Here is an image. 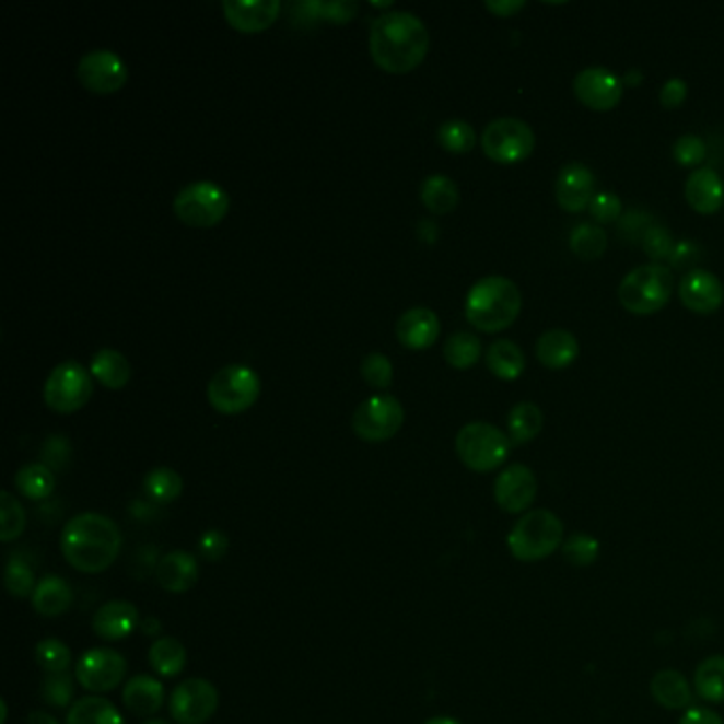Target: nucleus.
<instances>
[{
    "mask_svg": "<svg viewBox=\"0 0 724 724\" xmlns=\"http://www.w3.org/2000/svg\"><path fill=\"white\" fill-rule=\"evenodd\" d=\"M300 9H304V15L308 20L324 17L336 24H345L358 13L360 7L353 0H331V2H304L300 4Z\"/></svg>",
    "mask_w": 724,
    "mask_h": 724,
    "instance_id": "37998d69",
    "label": "nucleus"
},
{
    "mask_svg": "<svg viewBox=\"0 0 724 724\" xmlns=\"http://www.w3.org/2000/svg\"><path fill=\"white\" fill-rule=\"evenodd\" d=\"M692 687L697 694L710 703H723L724 701V654L708 656L699 663L694 672Z\"/></svg>",
    "mask_w": 724,
    "mask_h": 724,
    "instance_id": "473e14b6",
    "label": "nucleus"
},
{
    "mask_svg": "<svg viewBox=\"0 0 724 724\" xmlns=\"http://www.w3.org/2000/svg\"><path fill=\"white\" fill-rule=\"evenodd\" d=\"M143 631H145L147 635L153 631V633H160V622H157V618H147L145 624H143Z\"/></svg>",
    "mask_w": 724,
    "mask_h": 724,
    "instance_id": "bf43d9fd",
    "label": "nucleus"
},
{
    "mask_svg": "<svg viewBox=\"0 0 724 724\" xmlns=\"http://www.w3.org/2000/svg\"><path fill=\"white\" fill-rule=\"evenodd\" d=\"M128 663L119 652L110 649H92L77 661L74 678L90 692H109L126 678Z\"/></svg>",
    "mask_w": 724,
    "mask_h": 724,
    "instance_id": "f8f14e48",
    "label": "nucleus"
},
{
    "mask_svg": "<svg viewBox=\"0 0 724 724\" xmlns=\"http://www.w3.org/2000/svg\"><path fill=\"white\" fill-rule=\"evenodd\" d=\"M421 200L432 213H451L459 205V187L446 175H430L421 183Z\"/></svg>",
    "mask_w": 724,
    "mask_h": 724,
    "instance_id": "72a5a7b5",
    "label": "nucleus"
},
{
    "mask_svg": "<svg viewBox=\"0 0 724 724\" xmlns=\"http://www.w3.org/2000/svg\"><path fill=\"white\" fill-rule=\"evenodd\" d=\"M565 542V529L561 518L546 510L536 507L525 512L510 529L506 544L510 554L523 563H536L561 550Z\"/></svg>",
    "mask_w": 724,
    "mask_h": 724,
    "instance_id": "20e7f679",
    "label": "nucleus"
},
{
    "mask_svg": "<svg viewBox=\"0 0 724 724\" xmlns=\"http://www.w3.org/2000/svg\"><path fill=\"white\" fill-rule=\"evenodd\" d=\"M173 207L183 223L194 227H211L227 215L230 196L215 182H194L182 187Z\"/></svg>",
    "mask_w": 724,
    "mask_h": 724,
    "instance_id": "9d476101",
    "label": "nucleus"
},
{
    "mask_svg": "<svg viewBox=\"0 0 724 724\" xmlns=\"http://www.w3.org/2000/svg\"><path fill=\"white\" fill-rule=\"evenodd\" d=\"M652 699L665 710H687L692 701V690L687 678L678 669H661L651 680Z\"/></svg>",
    "mask_w": 724,
    "mask_h": 724,
    "instance_id": "a878e982",
    "label": "nucleus"
},
{
    "mask_svg": "<svg viewBox=\"0 0 724 724\" xmlns=\"http://www.w3.org/2000/svg\"><path fill=\"white\" fill-rule=\"evenodd\" d=\"M230 548V542H227V536L219 529H211V532H205L198 540V550L200 554L207 559V561H221L225 557Z\"/></svg>",
    "mask_w": 724,
    "mask_h": 724,
    "instance_id": "8fccbe9b",
    "label": "nucleus"
},
{
    "mask_svg": "<svg viewBox=\"0 0 724 724\" xmlns=\"http://www.w3.org/2000/svg\"><path fill=\"white\" fill-rule=\"evenodd\" d=\"M372 4L374 7H392V2H374V0H372Z\"/></svg>",
    "mask_w": 724,
    "mask_h": 724,
    "instance_id": "0e129e2a",
    "label": "nucleus"
},
{
    "mask_svg": "<svg viewBox=\"0 0 724 724\" xmlns=\"http://www.w3.org/2000/svg\"><path fill=\"white\" fill-rule=\"evenodd\" d=\"M399 342L408 349H428L440 336V319L432 308L414 306L399 315L396 324Z\"/></svg>",
    "mask_w": 724,
    "mask_h": 724,
    "instance_id": "412c9836",
    "label": "nucleus"
},
{
    "mask_svg": "<svg viewBox=\"0 0 724 724\" xmlns=\"http://www.w3.org/2000/svg\"><path fill=\"white\" fill-rule=\"evenodd\" d=\"M26 529V512L13 493H0V542L17 540Z\"/></svg>",
    "mask_w": 724,
    "mask_h": 724,
    "instance_id": "58836bf2",
    "label": "nucleus"
},
{
    "mask_svg": "<svg viewBox=\"0 0 724 724\" xmlns=\"http://www.w3.org/2000/svg\"><path fill=\"white\" fill-rule=\"evenodd\" d=\"M672 291L674 272L661 264H644L620 281L618 300L633 315H652L669 302Z\"/></svg>",
    "mask_w": 724,
    "mask_h": 724,
    "instance_id": "39448f33",
    "label": "nucleus"
},
{
    "mask_svg": "<svg viewBox=\"0 0 724 724\" xmlns=\"http://www.w3.org/2000/svg\"><path fill=\"white\" fill-rule=\"evenodd\" d=\"M147 498L155 504H173L175 500H179L183 493V478L182 474L173 468H153L147 471L145 480Z\"/></svg>",
    "mask_w": 724,
    "mask_h": 724,
    "instance_id": "c9c22d12",
    "label": "nucleus"
},
{
    "mask_svg": "<svg viewBox=\"0 0 724 724\" xmlns=\"http://www.w3.org/2000/svg\"><path fill=\"white\" fill-rule=\"evenodd\" d=\"M219 692L205 678H189L171 694V716L177 724H205L218 712Z\"/></svg>",
    "mask_w": 724,
    "mask_h": 724,
    "instance_id": "ddd939ff",
    "label": "nucleus"
},
{
    "mask_svg": "<svg viewBox=\"0 0 724 724\" xmlns=\"http://www.w3.org/2000/svg\"><path fill=\"white\" fill-rule=\"evenodd\" d=\"M512 442L500 428L487 421H471L455 437V451L466 468L474 471L498 470L510 455Z\"/></svg>",
    "mask_w": 724,
    "mask_h": 724,
    "instance_id": "423d86ee",
    "label": "nucleus"
},
{
    "mask_svg": "<svg viewBox=\"0 0 724 724\" xmlns=\"http://www.w3.org/2000/svg\"><path fill=\"white\" fill-rule=\"evenodd\" d=\"M644 249L651 257H672L674 247H672V236L663 227H651L649 234L644 236Z\"/></svg>",
    "mask_w": 724,
    "mask_h": 724,
    "instance_id": "864d4df0",
    "label": "nucleus"
},
{
    "mask_svg": "<svg viewBox=\"0 0 724 724\" xmlns=\"http://www.w3.org/2000/svg\"><path fill=\"white\" fill-rule=\"evenodd\" d=\"M678 724H724L723 719L708 708H688Z\"/></svg>",
    "mask_w": 724,
    "mask_h": 724,
    "instance_id": "5fc2aeb1",
    "label": "nucleus"
},
{
    "mask_svg": "<svg viewBox=\"0 0 724 724\" xmlns=\"http://www.w3.org/2000/svg\"><path fill=\"white\" fill-rule=\"evenodd\" d=\"M622 79L604 67L582 69L574 79V94L588 109H615L622 98Z\"/></svg>",
    "mask_w": 724,
    "mask_h": 724,
    "instance_id": "dca6fc26",
    "label": "nucleus"
},
{
    "mask_svg": "<svg viewBox=\"0 0 724 724\" xmlns=\"http://www.w3.org/2000/svg\"><path fill=\"white\" fill-rule=\"evenodd\" d=\"M642 81H644V73L640 69H629L627 73L622 74V85L638 87V85H642Z\"/></svg>",
    "mask_w": 724,
    "mask_h": 724,
    "instance_id": "4d7b16f0",
    "label": "nucleus"
},
{
    "mask_svg": "<svg viewBox=\"0 0 724 724\" xmlns=\"http://www.w3.org/2000/svg\"><path fill=\"white\" fill-rule=\"evenodd\" d=\"M79 81L96 94H113L128 81L126 62L110 49H92L77 65Z\"/></svg>",
    "mask_w": 724,
    "mask_h": 724,
    "instance_id": "4468645a",
    "label": "nucleus"
},
{
    "mask_svg": "<svg viewBox=\"0 0 724 724\" xmlns=\"http://www.w3.org/2000/svg\"><path fill=\"white\" fill-rule=\"evenodd\" d=\"M353 432L365 442H385L404 425V408L389 394L363 399L353 412Z\"/></svg>",
    "mask_w": 724,
    "mask_h": 724,
    "instance_id": "9b49d317",
    "label": "nucleus"
},
{
    "mask_svg": "<svg viewBox=\"0 0 724 724\" xmlns=\"http://www.w3.org/2000/svg\"><path fill=\"white\" fill-rule=\"evenodd\" d=\"M0 708H2V723L0 724H7V703L2 701V703H0Z\"/></svg>",
    "mask_w": 724,
    "mask_h": 724,
    "instance_id": "680f3d73",
    "label": "nucleus"
},
{
    "mask_svg": "<svg viewBox=\"0 0 724 724\" xmlns=\"http://www.w3.org/2000/svg\"><path fill=\"white\" fill-rule=\"evenodd\" d=\"M90 374H94L107 389H121L128 385L132 367L124 353L115 349H101L90 362Z\"/></svg>",
    "mask_w": 724,
    "mask_h": 724,
    "instance_id": "cd10ccee",
    "label": "nucleus"
},
{
    "mask_svg": "<svg viewBox=\"0 0 724 724\" xmlns=\"http://www.w3.org/2000/svg\"><path fill=\"white\" fill-rule=\"evenodd\" d=\"M362 376L367 385L385 389L394 381V363L385 353H367L362 360Z\"/></svg>",
    "mask_w": 724,
    "mask_h": 724,
    "instance_id": "a18cd8bd",
    "label": "nucleus"
},
{
    "mask_svg": "<svg viewBox=\"0 0 724 724\" xmlns=\"http://www.w3.org/2000/svg\"><path fill=\"white\" fill-rule=\"evenodd\" d=\"M487 367L502 381H516L525 372V353L512 340H495L487 349Z\"/></svg>",
    "mask_w": 724,
    "mask_h": 724,
    "instance_id": "c85d7f7f",
    "label": "nucleus"
},
{
    "mask_svg": "<svg viewBox=\"0 0 724 724\" xmlns=\"http://www.w3.org/2000/svg\"><path fill=\"white\" fill-rule=\"evenodd\" d=\"M4 588L13 595V597H33L37 584H35V572L33 568L20 559V557H11L4 570Z\"/></svg>",
    "mask_w": 724,
    "mask_h": 724,
    "instance_id": "79ce46f5",
    "label": "nucleus"
},
{
    "mask_svg": "<svg viewBox=\"0 0 724 724\" xmlns=\"http://www.w3.org/2000/svg\"><path fill=\"white\" fill-rule=\"evenodd\" d=\"M67 724H126V721L109 699L92 694L71 705Z\"/></svg>",
    "mask_w": 724,
    "mask_h": 724,
    "instance_id": "7c9ffc66",
    "label": "nucleus"
},
{
    "mask_svg": "<svg viewBox=\"0 0 724 724\" xmlns=\"http://www.w3.org/2000/svg\"><path fill=\"white\" fill-rule=\"evenodd\" d=\"M484 7L500 17H510L521 9H525V0H487Z\"/></svg>",
    "mask_w": 724,
    "mask_h": 724,
    "instance_id": "6e6d98bb",
    "label": "nucleus"
},
{
    "mask_svg": "<svg viewBox=\"0 0 724 724\" xmlns=\"http://www.w3.org/2000/svg\"><path fill=\"white\" fill-rule=\"evenodd\" d=\"M544 414L538 404L518 401L507 414V437L512 444H527L542 432Z\"/></svg>",
    "mask_w": 724,
    "mask_h": 724,
    "instance_id": "c756f323",
    "label": "nucleus"
},
{
    "mask_svg": "<svg viewBox=\"0 0 724 724\" xmlns=\"http://www.w3.org/2000/svg\"><path fill=\"white\" fill-rule=\"evenodd\" d=\"M480 145L493 162L516 164L534 153L536 135L532 126L518 117H498L484 126Z\"/></svg>",
    "mask_w": 724,
    "mask_h": 724,
    "instance_id": "6e6552de",
    "label": "nucleus"
},
{
    "mask_svg": "<svg viewBox=\"0 0 724 724\" xmlns=\"http://www.w3.org/2000/svg\"><path fill=\"white\" fill-rule=\"evenodd\" d=\"M680 297L685 306L694 313H716L724 302L723 281L714 272L694 268L680 281Z\"/></svg>",
    "mask_w": 724,
    "mask_h": 724,
    "instance_id": "a211bd4d",
    "label": "nucleus"
},
{
    "mask_svg": "<svg viewBox=\"0 0 724 724\" xmlns=\"http://www.w3.org/2000/svg\"><path fill=\"white\" fill-rule=\"evenodd\" d=\"M688 85L685 79L680 77H672L663 83L661 87V94H658V101L665 109H676L680 107L685 101H687Z\"/></svg>",
    "mask_w": 724,
    "mask_h": 724,
    "instance_id": "3c124183",
    "label": "nucleus"
},
{
    "mask_svg": "<svg viewBox=\"0 0 724 724\" xmlns=\"http://www.w3.org/2000/svg\"><path fill=\"white\" fill-rule=\"evenodd\" d=\"M437 143L451 153H466L476 145V132L466 119H446L437 128Z\"/></svg>",
    "mask_w": 724,
    "mask_h": 724,
    "instance_id": "ea45409f",
    "label": "nucleus"
},
{
    "mask_svg": "<svg viewBox=\"0 0 724 724\" xmlns=\"http://www.w3.org/2000/svg\"><path fill=\"white\" fill-rule=\"evenodd\" d=\"M73 606V588L60 576H45L33 593L35 612L47 618L62 616Z\"/></svg>",
    "mask_w": 724,
    "mask_h": 724,
    "instance_id": "bb28decb",
    "label": "nucleus"
},
{
    "mask_svg": "<svg viewBox=\"0 0 724 724\" xmlns=\"http://www.w3.org/2000/svg\"><path fill=\"white\" fill-rule=\"evenodd\" d=\"M71 457V446L65 437L54 435L47 440L45 448H43V459L47 468H62Z\"/></svg>",
    "mask_w": 724,
    "mask_h": 724,
    "instance_id": "603ef678",
    "label": "nucleus"
},
{
    "mask_svg": "<svg viewBox=\"0 0 724 724\" xmlns=\"http://www.w3.org/2000/svg\"><path fill=\"white\" fill-rule=\"evenodd\" d=\"M708 147L697 135H682L672 145V155L680 166H699L705 160Z\"/></svg>",
    "mask_w": 724,
    "mask_h": 724,
    "instance_id": "de8ad7c7",
    "label": "nucleus"
},
{
    "mask_svg": "<svg viewBox=\"0 0 724 724\" xmlns=\"http://www.w3.org/2000/svg\"><path fill=\"white\" fill-rule=\"evenodd\" d=\"M26 724H60L51 714L47 712H31L28 719H26Z\"/></svg>",
    "mask_w": 724,
    "mask_h": 724,
    "instance_id": "13d9d810",
    "label": "nucleus"
},
{
    "mask_svg": "<svg viewBox=\"0 0 724 724\" xmlns=\"http://www.w3.org/2000/svg\"><path fill=\"white\" fill-rule=\"evenodd\" d=\"M685 196H687L688 205L697 213L712 215L723 207V177L712 168H697L688 175Z\"/></svg>",
    "mask_w": 724,
    "mask_h": 724,
    "instance_id": "5701e85b",
    "label": "nucleus"
},
{
    "mask_svg": "<svg viewBox=\"0 0 724 724\" xmlns=\"http://www.w3.org/2000/svg\"><path fill=\"white\" fill-rule=\"evenodd\" d=\"M227 22L241 33L266 31L281 13L279 0H223Z\"/></svg>",
    "mask_w": 724,
    "mask_h": 724,
    "instance_id": "aec40b11",
    "label": "nucleus"
},
{
    "mask_svg": "<svg viewBox=\"0 0 724 724\" xmlns=\"http://www.w3.org/2000/svg\"><path fill=\"white\" fill-rule=\"evenodd\" d=\"M121 699L135 716H153L164 705V687L151 676H135L124 687Z\"/></svg>",
    "mask_w": 724,
    "mask_h": 724,
    "instance_id": "393cba45",
    "label": "nucleus"
},
{
    "mask_svg": "<svg viewBox=\"0 0 724 724\" xmlns=\"http://www.w3.org/2000/svg\"><path fill=\"white\" fill-rule=\"evenodd\" d=\"M139 610L135 604L126 599H113L96 610L92 618V629L101 640L107 642H119L132 635V631L139 627Z\"/></svg>",
    "mask_w": 724,
    "mask_h": 724,
    "instance_id": "6ab92c4d",
    "label": "nucleus"
},
{
    "mask_svg": "<svg viewBox=\"0 0 724 724\" xmlns=\"http://www.w3.org/2000/svg\"><path fill=\"white\" fill-rule=\"evenodd\" d=\"M17 491L33 502L47 500L56 489V476L45 464H26L15 474Z\"/></svg>",
    "mask_w": 724,
    "mask_h": 724,
    "instance_id": "f704fd0d",
    "label": "nucleus"
},
{
    "mask_svg": "<svg viewBox=\"0 0 724 724\" xmlns=\"http://www.w3.org/2000/svg\"><path fill=\"white\" fill-rule=\"evenodd\" d=\"M425 724H462L457 719H451V716H435V719H430Z\"/></svg>",
    "mask_w": 724,
    "mask_h": 724,
    "instance_id": "052dcab7",
    "label": "nucleus"
},
{
    "mask_svg": "<svg viewBox=\"0 0 724 724\" xmlns=\"http://www.w3.org/2000/svg\"><path fill=\"white\" fill-rule=\"evenodd\" d=\"M35 656L37 663L47 672V674H60L67 672L71 665V649L54 638H47L43 642H38L35 649Z\"/></svg>",
    "mask_w": 724,
    "mask_h": 724,
    "instance_id": "c03bdc74",
    "label": "nucleus"
},
{
    "mask_svg": "<svg viewBox=\"0 0 724 724\" xmlns=\"http://www.w3.org/2000/svg\"><path fill=\"white\" fill-rule=\"evenodd\" d=\"M261 392V383L254 367L245 363L223 365L213 374L207 387L211 406L221 414H238L254 406Z\"/></svg>",
    "mask_w": 724,
    "mask_h": 724,
    "instance_id": "0eeeda50",
    "label": "nucleus"
},
{
    "mask_svg": "<svg viewBox=\"0 0 724 724\" xmlns=\"http://www.w3.org/2000/svg\"><path fill=\"white\" fill-rule=\"evenodd\" d=\"M606 247H608V236L604 227H599L597 223L582 221L570 232V249L574 255H579L580 259H597L604 255Z\"/></svg>",
    "mask_w": 724,
    "mask_h": 724,
    "instance_id": "e433bc0d",
    "label": "nucleus"
},
{
    "mask_svg": "<svg viewBox=\"0 0 724 724\" xmlns=\"http://www.w3.org/2000/svg\"><path fill=\"white\" fill-rule=\"evenodd\" d=\"M370 56L387 73L417 69L430 49V33L421 17L410 11H389L370 26Z\"/></svg>",
    "mask_w": 724,
    "mask_h": 724,
    "instance_id": "f257e3e1",
    "label": "nucleus"
},
{
    "mask_svg": "<svg viewBox=\"0 0 724 724\" xmlns=\"http://www.w3.org/2000/svg\"><path fill=\"white\" fill-rule=\"evenodd\" d=\"M597 179L593 171L582 162H568L554 183V198L559 207L568 213H580L588 209L593 196H595Z\"/></svg>",
    "mask_w": 724,
    "mask_h": 724,
    "instance_id": "f3484780",
    "label": "nucleus"
},
{
    "mask_svg": "<svg viewBox=\"0 0 724 724\" xmlns=\"http://www.w3.org/2000/svg\"><path fill=\"white\" fill-rule=\"evenodd\" d=\"M92 392V374L81 363L65 360L49 372L43 387V398L51 410L60 414H71L87 404Z\"/></svg>",
    "mask_w": 724,
    "mask_h": 724,
    "instance_id": "1a4fd4ad",
    "label": "nucleus"
},
{
    "mask_svg": "<svg viewBox=\"0 0 724 724\" xmlns=\"http://www.w3.org/2000/svg\"><path fill=\"white\" fill-rule=\"evenodd\" d=\"M143 724H171V723H166V721H162V719H153V721H147V723Z\"/></svg>",
    "mask_w": 724,
    "mask_h": 724,
    "instance_id": "e2e57ef3",
    "label": "nucleus"
},
{
    "mask_svg": "<svg viewBox=\"0 0 724 724\" xmlns=\"http://www.w3.org/2000/svg\"><path fill=\"white\" fill-rule=\"evenodd\" d=\"M523 295L514 281L500 275L476 281L466 297V317L471 326L487 334L512 326L521 313Z\"/></svg>",
    "mask_w": 724,
    "mask_h": 724,
    "instance_id": "7ed1b4c3",
    "label": "nucleus"
},
{
    "mask_svg": "<svg viewBox=\"0 0 724 724\" xmlns=\"http://www.w3.org/2000/svg\"><path fill=\"white\" fill-rule=\"evenodd\" d=\"M149 665L160 676L175 678L187 665V651L177 638H157L149 649Z\"/></svg>",
    "mask_w": 724,
    "mask_h": 724,
    "instance_id": "2f4dec72",
    "label": "nucleus"
},
{
    "mask_svg": "<svg viewBox=\"0 0 724 724\" xmlns=\"http://www.w3.org/2000/svg\"><path fill=\"white\" fill-rule=\"evenodd\" d=\"M580 345L576 336L568 329H548L536 342V355L540 363L550 370H563L570 363L576 362Z\"/></svg>",
    "mask_w": 724,
    "mask_h": 724,
    "instance_id": "b1692460",
    "label": "nucleus"
},
{
    "mask_svg": "<svg viewBox=\"0 0 724 724\" xmlns=\"http://www.w3.org/2000/svg\"><path fill=\"white\" fill-rule=\"evenodd\" d=\"M563 559L574 568H588L599 557V540L588 534H572L561 546Z\"/></svg>",
    "mask_w": 724,
    "mask_h": 724,
    "instance_id": "a19ab883",
    "label": "nucleus"
},
{
    "mask_svg": "<svg viewBox=\"0 0 724 724\" xmlns=\"http://www.w3.org/2000/svg\"><path fill=\"white\" fill-rule=\"evenodd\" d=\"M482 355V345L471 331H455L444 342V358L453 367L468 370Z\"/></svg>",
    "mask_w": 724,
    "mask_h": 724,
    "instance_id": "4c0bfd02",
    "label": "nucleus"
},
{
    "mask_svg": "<svg viewBox=\"0 0 724 724\" xmlns=\"http://www.w3.org/2000/svg\"><path fill=\"white\" fill-rule=\"evenodd\" d=\"M157 584L168 593H187L200 579V568L194 554L185 550L166 552L155 568Z\"/></svg>",
    "mask_w": 724,
    "mask_h": 724,
    "instance_id": "4be33fe9",
    "label": "nucleus"
},
{
    "mask_svg": "<svg viewBox=\"0 0 724 724\" xmlns=\"http://www.w3.org/2000/svg\"><path fill=\"white\" fill-rule=\"evenodd\" d=\"M622 211V202L620 198L612 194V191H597L588 205V213L591 218L599 223H610L616 221Z\"/></svg>",
    "mask_w": 724,
    "mask_h": 724,
    "instance_id": "09e8293b",
    "label": "nucleus"
},
{
    "mask_svg": "<svg viewBox=\"0 0 724 724\" xmlns=\"http://www.w3.org/2000/svg\"><path fill=\"white\" fill-rule=\"evenodd\" d=\"M493 495L498 506L507 514H525L538 495V478L532 468L512 464L495 478Z\"/></svg>",
    "mask_w": 724,
    "mask_h": 724,
    "instance_id": "2eb2a0df",
    "label": "nucleus"
},
{
    "mask_svg": "<svg viewBox=\"0 0 724 724\" xmlns=\"http://www.w3.org/2000/svg\"><path fill=\"white\" fill-rule=\"evenodd\" d=\"M60 548L77 572L103 574L119 557L121 532L109 516L83 512L65 525Z\"/></svg>",
    "mask_w": 724,
    "mask_h": 724,
    "instance_id": "f03ea898",
    "label": "nucleus"
},
{
    "mask_svg": "<svg viewBox=\"0 0 724 724\" xmlns=\"http://www.w3.org/2000/svg\"><path fill=\"white\" fill-rule=\"evenodd\" d=\"M73 678L69 672L47 674L43 680V699L54 708H67L73 699Z\"/></svg>",
    "mask_w": 724,
    "mask_h": 724,
    "instance_id": "49530a36",
    "label": "nucleus"
}]
</instances>
